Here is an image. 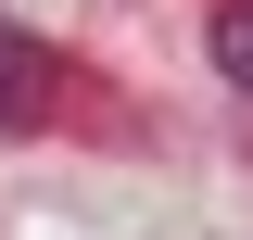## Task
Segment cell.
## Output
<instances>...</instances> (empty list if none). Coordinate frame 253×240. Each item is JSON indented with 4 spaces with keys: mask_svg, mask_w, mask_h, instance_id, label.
<instances>
[{
    "mask_svg": "<svg viewBox=\"0 0 253 240\" xmlns=\"http://www.w3.org/2000/svg\"><path fill=\"white\" fill-rule=\"evenodd\" d=\"M215 63L253 89V0H228V13H215Z\"/></svg>",
    "mask_w": 253,
    "mask_h": 240,
    "instance_id": "obj_2",
    "label": "cell"
},
{
    "mask_svg": "<svg viewBox=\"0 0 253 240\" xmlns=\"http://www.w3.org/2000/svg\"><path fill=\"white\" fill-rule=\"evenodd\" d=\"M51 101H63V51L26 38V26H0V126H38Z\"/></svg>",
    "mask_w": 253,
    "mask_h": 240,
    "instance_id": "obj_1",
    "label": "cell"
}]
</instances>
